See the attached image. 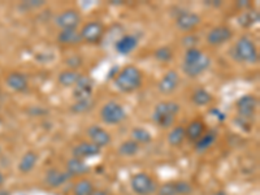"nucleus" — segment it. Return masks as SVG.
<instances>
[{
  "label": "nucleus",
  "mask_w": 260,
  "mask_h": 195,
  "mask_svg": "<svg viewBox=\"0 0 260 195\" xmlns=\"http://www.w3.org/2000/svg\"><path fill=\"white\" fill-rule=\"evenodd\" d=\"M202 22V17L198 13L194 12H182L176 19V25L181 31H190L199 26Z\"/></svg>",
  "instance_id": "obj_13"
},
{
  "label": "nucleus",
  "mask_w": 260,
  "mask_h": 195,
  "mask_svg": "<svg viewBox=\"0 0 260 195\" xmlns=\"http://www.w3.org/2000/svg\"><path fill=\"white\" fill-rule=\"evenodd\" d=\"M70 177H82L90 172V167L85 163V160L77 158H70L67 162V169H65Z\"/></svg>",
  "instance_id": "obj_19"
},
{
  "label": "nucleus",
  "mask_w": 260,
  "mask_h": 195,
  "mask_svg": "<svg viewBox=\"0 0 260 195\" xmlns=\"http://www.w3.org/2000/svg\"><path fill=\"white\" fill-rule=\"evenodd\" d=\"M100 119L107 125H117L126 119V111L118 102H108L100 110Z\"/></svg>",
  "instance_id": "obj_6"
},
{
  "label": "nucleus",
  "mask_w": 260,
  "mask_h": 195,
  "mask_svg": "<svg viewBox=\"0 0 260 195\" xmlns=\"http://www.w3.org/2000/svg\"><path fill=\"white\" fill-rule=\"evenodd\" d=\"M212 101H213V98H212L211 92L207 91L206 88L203 87L194 90V92L191 94V102H193L197 107H206V106L212 103Z\"/></svg>",
  "instance_id": "obj_23"
},
{
  "label": "nucleus",
  "mask_w": 260,
  "mask_h": 195,
  "mask_svg": "<svg viewBox=\"0 0 260 195\" xmlns=\"http://www.w3.org/2000/svg\"><path fill=\"white\" fill-rule=\"evenodd\" d=\"M137 46H138V39L134 35H124L116 42L115 48L117 54L125 56L132 54L137 48Z\"/></svg>",
  "instance_id": "obj_20"
},
{
  "label": "nucleus",
  "mask_w": 260,
  "mask_h": 195,
  "mask_svg": "<svg viewBox=\"0 0 260 195\" xmlns=\"http://www.w3.org/2000/svg\"><path fill=\"white\" fill-rule=\"evenodd\" d=\"M100 154V149L97 147L95 144H93L90 140H83V142H79L78 144L73 147L72 155L73 158L81 159V160H86V159L94 158Z\"/></svg>",
  "instance_id": "obj_14"
},
{
  "label": "nucleus",
  "mask_w": 260,
  "mask_h": 195,
  "mask_svg": "<svg viewBox=\"0 0 260 195\" xmlns=\"http://www.w3.org/2000/svg\"><path fill=\"white\" fill-rule=\"evenodd\" d=\"M211 65V58L199 48L186 50L182 61V72L190 78H195L203 74Z\"/></svg>",
  "instance_id": "obj_1"
},
{
  "label": "nucleus",
  "mask_w": 260,
  "mask_h": 195,
  "mask_svg": "<svg viewBox=\"0 0 260 195\" xmlns=\"http://www.w3.org/2000/svg\"><path fill=\"white\" fill-rule=\"evenodd\" d=\"M93 88H94V85H93L91 78H89V77L86 76H81L78 81H77L76 85H74L73 95H74V98H76L77 101H79V99H86V98H91Z\"/></svg>",
  "instance_id": "obj_17"
},
{
  "label": "nucleus",
  "mask_w": 260,
  "mask_h": 195,
  "mask_svg": "<svg viewBox=\"0 0 260 195\" xmlns=\"http://www.w3.org/2000/svg\"><path fill=\"white\" fill-rule=\"evenodd\" d=\"M213 195H227V192H225V191H218V192H215Z\"/></svg>",
  "instance_id": "obj_39"
},
{
  "label": "nucleus",
  "mask_w": 260,
  "mask_h": 195,
  "mask_svg": "<svg viewBox=\"0 0 260 195\" xmlns=\"http://www.w3.org/2000/svg\"><path fill=\"white\" fill-rule=\"evenodd\" d=\"M180 85V74L176 70H168L165 76L157 83V90L164 95H169L176 91Z\"/></svg>",
  "instance_id": "obj_12"
},
{
  "label": "nucleus",
  "mask_w": 260,
  "mask_h": 195,
  "mask_svg": "<svg viewBox=\"0 0 260 195\" xmlns=\"http://www.w3.org/2000/svg\"><path fill=\"white\" fill-rule=\"evenodd\" d=\"M95 187L90 180L82 178L78 180L73 186V195H93Z\"/></svg>",
  "instance_id": "obj_26"
},
{
  "label": "nucleus",
  "mask_w": 260,
  "mask_h": 195,
  "mask_svg": "<svg viewBox=\"0 0 260 195\" xmlns=\"http://www.w3.org/2000/svg\"><path fill=\"white\" fill-rule=\"evenodd\" d=\"M93 107H94V101L91 98H86V99H79V101H77L70 107V111L73 113H78L79 115V113H86Z\"/></svg>",
  "instance_id": "obj_30"
},
{
  "label": "nucleus",
  "mask_w": 260,
  "mask_h": 195,
  "mask_svg": "<svg viewBox=\"0 0 260 195\" xmlns=\"http://www.w3.org/2000/svg\"><path fill=\"white\" fill-rule=\"evenodd\" d=\"M26 6L33 7V8H38L40 6H45V2H35V0H30V2H26Z\"/></svg>",
  "instance_id": "obj_35"
},
{
  "label": "nucleus",
  "mask_w": 260,
  "mask_h": 195,
  "mask_svg": "<svg viewBox=\"0 0 260 195\" xmlns=\"http://www.w3.org/2000/svg\"><path fill=\"white\" fill-rule=\"evenodd\" d=\"M0 195H11V192L4 189V187H0Z\"/></svg>",
  "instance_id": "obj_38"
},
{
  "label": "nucleus",
  "mask_w": 260,
  "mask_h": 195,
  "mask_svg": "<svg viewBox=\"0 0 260 195\" xmlns=\"http://www.w3.org/2000/svg\"><path fill=\"white\" fill-rule=\"evenodd\" d=\"M55 24L61 30H74L81 24V15L77 10H65L55 17Z\"/></svg>",
  "instance_id": "obj_7"
},
{
  "label": "nucleus",
  "mask_w": 260,
  "mask_h": 195,
  "mask_svg": "<svg viewBox=\"0 0 260 195\" xmlns=\"http://www.w3.org/2000/svg\"><path fill=\"white\" fill-rule=\"evenodd\" d=\"M116 88L121 92H134L137 91L143 83L142 70L136 65H127L122 68L113 79Z\"/></svg>",
  "instance_id": "obj_2"
},
{
  "label": "nucleus",
  "mask_w": 260,
  "mask_h": 195,
  "mask_svg": "<svg viewBox=\"0 0 260 195\" xmlns=\"http://www.w3.org/2000/svg\"><path fill=\"white\" fill-rule=\"evenodd\" d=\"M175 189L177 195H190L194 191V187L188 181H175Z\"/></svg>",
  "instance_id": "obj_32"
},
{
  "label": "nucleus",
  "mask_w": 260,
  "mask_h": 195,
  "mask_svg": "<svg viewBox=\"0 0 260 195\" xmlns=\"http://www.w3.org/2000/svg\"><path fill=\"white\" fill-rule=\"evenodd\" d=\"M58 40L64 46H76L82 42V38L79 30L74 29V30H60V33L58 34Z\"/></svg>",
  "instance_id": "obj_22"
},
{
  "label": "nucleus",
  "mask_w": 260,
  "mask_h": 195,
  "mask_svg": "<svg viewBox=\"0 0 260 195\" xmlns=\"http://www.w3.org/2000/svg\"><path fill=\"white\" fill-rule=\"evenodd\" d=\"M130 187L137 195H152L157 191V182L154 177L141 172L130 178Z\"/></svg>",
  "instance_id": "obj_5"
},
{
  "label": "nucleus",
  "mask_w": 260,
  "mask_h": 195,
  "mask_svg": "<svg viewBox=\"0 0 260 195\" xmlns=\"http://www.w3.org/2000/svg\"><path fill=\"white\" fill-rule=\"evenodd\" d=\"M139 149H141V146L137 143L136 140L126 139L120 144L117 153L124 158H132V156H136L139 153Z\"/></svg>",
  "instance_id": "obj_25"
},
{
  "label": "nucleus",
  "mask_w": 260,
  "mask_h": 195,
  "mask_svg": "<svg viewBox=\"0 0 260 195\" xmlns=\"http://www.w3.org/2000/svg\"><path fill=\"white\" fill-rule=\"evenodd\" d=\"M93 195H109V192L106 191V190H103V189H99V190L95 189V191L93 192Z\"/></svg>",
  "instance_id": "obj_36"
},
{
  "label": "nucleus",
  "mask_w": 260,
  "mask_h": 195,
  "mask_svg": "<svg viewBox=\"0 0 260 195\" xmlns=\"http://www.w3.org/2000/svg\"><path fill=\"white\" fill-rule=\"evenodd\" d=\"M69 178H72V177H70L67 172L56 169V168H51V169H49V171L46 172V176H45L46 183H47L50 187H54V189L60 187V186H63L64 183H67Z\"/></svg>",
  "instance_id": "obj_16"
},
{
  "label": "nucleus",
  "mask_w": 260,
  "mask_h": 195,
  "mask_svg": "<svg viewBox=\"0 0 260 195\" xmlns=\"http://www.w3.org/2000/svg\"><path fill=\"white\" fill-rule=\"evenodd\" d=\"M207 126L202 120H193L186 128H185V134H186V139L190 142H197L199 140L203 135L206 134Z\"/></svg>",
  "instance_id": "obj_18"
},
{
  "label": "nucleus",
  "mask_w": 260,
  "mask_h": 195,
  "mask_svg": "<svg viewBox=\"0 0 260 195\" xmlns=\"http://www.w3.org/2000/svg\"><path fill=\"white\" fill-rule=\"evenodd\" d=\"M216 138H218L216 137V133H213V131H206V134L203 135L199 140L195 142V151L203 153V151L208 150L216 142Z\"/></svg>",
  "instance_id": "obj_28"
},
{
  "label": "nucleus",
  "mask_w": 260,
  "mask_h": 195,
  "mask_svg": "<svg viewBox=\"0 0 260 195\" xmlns=\"http://www.w3.org/2000/svg\"><path fill=\"white\" fill-rule=\"evenodd\" d=\"M257 108V98L254 95H245L237 102V112L241 119H250L254 116Z\"/></svg>",
  "instance_id": "obj_11"
},
{
  "label": "nucleus",
  "mask_w": 260,
  "mask_h": 195,
  "mask_svg": "<svg viewBox=\"0 0 260 195\" xmlns=\"http://www.w3.org/2000/svg\"><path fill=\"white\" fill-rule=\"evenodd\" d=\"M154 56L160 63H168V61H170L173 59V50L168 46L159 47L157 50H155Z\"/></svg>",
  "instance_id": "obj_31"
},
{
  "label": "nucleus",
  "mask_w": 260,
  "mask_h": 195,
  "mask_svg": "<svg viewBox=\"0 0 260 195\" xmlns=\"http://www.w3.org/2000/svg\"><path fill=\"white\" fill-rule=\"evenodd\" d=\"M4 183H6V176L0 172V187H3Z\"/></svg>",
  "instance_id": "obj_37"
},
{
  "label": "nucleus",
  "mask_w": 260,
  "mask_h": 195,
  "mask_svg": "<svg viewBox=\"0 0 260 195\" xmlns=\"http://www.w3.org/2000/svg\"><path fill=\"white\" fill-rule=\"evenodd\" d=\"M82 42L98 43L102 40L104 35V25L100 21H90L83 25V28L79 30Z\"/></svg>",
  "instance_id": "obj_8"
},
{
  "label": "nucleus",
  "mask_w": 260,
  "mask_h": 195,
  "mask_svg": "<svg viewBox=\"0 0 260 195\" xmlns=\"http://www.w3.org/2000/svg\"><path fill=\"white\" fill-rule=\"evenodd\" d=\"M185 139H186V134H185L184 126H176L168 134V143L173 147L181 146Z\"/></svg>",
  "instance_id": "obj_27"
},
{
  "label": "nucleus",
  "mask_w": 260,
  "mask_h": 195,
  "mask_svg": "<svg viewBox=\"0 0 260 195\" xmlns=\"http://www.w3.org/2000/svg\"><path fill=\"white\" fill-rule=\"evenodd\" d=\"M157 195H177L175 189V182H166L157 187Z\"/></svg>",
  "instance_id": "obj_33"
},
{
  "label": "nucleus",
  "mask_w": 260,
  "mask_h": 195,
  "mask_svg": "<svg viewBox=\"0 0 260 195\" xmlns=\"http://www.w3.org/2000/svg\"><path fill=\"white\" fill-rule=\"evenodd\" d=\"M38 159H39V156H38V154H36L35 151H33V150H30V151H27L26 154H24V156H22L20 163H18V171H20V173H30L34 168H35L36 163H38Z\"/></svg>",
  "instance_id": "obj_21"
},
{
  "label": "nucleus",
  "mask_w": 260,
  "mask_h": 195,
  "mask_svg": "<svg viewBox=\"0 0 260 195\" xmlns=\"http://www.w3.org/2000/svg\"><path fill=\"white\" fill-rule=\"evenodd\" d=\"M232 37H233L232 29L225 26V25H220V26H216V28L209 30V33L207 34V43L209 46L218 47L229 42Z\"/></svg>",
  "instance_id": "obj_9"
},
{
  "label": "nucleus",
  "mask_w": 260,
  "mask_h": 195,
  "mask_svg": "<svg viewBox=\"0 0 260 195\" xmlns=\"http://www.w3.org/2000/svg\"><path fill=\"white\" fill-rule=\"evenodd\" d=\"M67 65L69 67V69L76 70V68L81 67V65H82V60L78 58V56H74V58H69L67 60Z\"/></svg>",
  "instance_id": "obj_34"
},
{
  "label": "nucleus",
  "mask_w": 260,
  "mask_h": 195,
  "mask_svg": "<svg viewBox=\"0 0 260 195\" xmlns=\"http://www.w3.org/2000/svg\"><path fill=\"white\" fill-rule=\"evenodd\" d=\"M86 133H88L89 138H90L91 143L95 144L99 149L109 146L111 142H112V135L109 134V131H107L106 129L99 125L89 126Z\"/></svg>",
  "instance_id": "obj_10"
},
{
  "label": "nucleus",
  "mask_w": 260,
  "mask_h": 195,
  "mask_svg": "<svg viewBox=\"0 0 260 195\" xmlns=\"http://www.w3.org/2000/svg\"><path fill=\"white\" fill-rule=\"evenodd\" d=\"M82 74L78 73L77 70H72V69H67L63 70L58 77V81L61 86L64 87H74V85L77 83V81L79 79Z\"/></svg>",
  "instance_id": "obj_24"
},
{
  "label": "nucleus",
  "mask_w": 260,
  "mask_h": 195,
  "mask_svg": "<svg viewBox=\"0 0 260 195\" xmlns=\"http://www.w3.org/2000/svg\"><path fill=\"white\" fill-rule=\"evenodd\" d=\"M6 83L9 88L16 92H24L29 87V79L21 72H12L6 78Z\"/></svg>",
  "instance_id": "obj_15"
},
{
  "label": "nucleus",
  "mask_w": 260,
  "mask_h": 195,
  "mask_svg": "<svg viewBox=\"0 0 260 195\" xmlns=\"http://www.w3.org/2000/svg\"><path fill=\"white\" fill-rule=\"evenodd\" d=\"M180 110H181V107L176 102H160V103L155 106L154 112H152V120L159 128L169 129L175 125Z\"/></svg>",
  "instance_id": "obj_3"
},
{
  "label": "nucleus",
  "mask_w": 260,
  "mask_h": 195,
  "mask_svg": "<svg viewBox=\"0 0 260 195\" xmlns=\"http://www.w3.org/2000/svg\"><path fill=\"white\" fill-rule=\"evenodd\" d=\"M232 58L243 64H256L259 61V52L251 39L246 35L239 38L232 48Z\"/></svg>",
  "instance_id": "obj_4"
},
{
  "label": "nucleus",
  "mask_w": 260,
  "mask_h": 195,
  "mask_svg": "<svg viewBox=\"0 0 260 195\" xmlns=\"http://www.w3.org/2000/svg\"><path fill=\"white\" fill-rule=\"evenodd\" d=\"M132 139L136 140L137 143L141 146V144H146V143H150L152 140V135L151 133L145 128H134L132 130Z\"/></svg>",
  "instance_id": "obj_29"
}]
</instances>
